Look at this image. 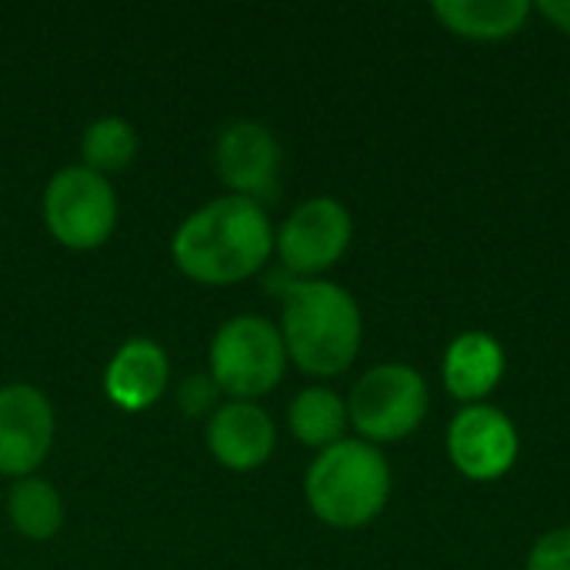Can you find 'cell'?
Instances as JSON below:
<instances>
[{
    "instance_id": "obj_20",
    "label": "cell",
    "mask_w": 570,
    "mask_h": 570,
    "mask_svg": "<svg viewBox=\"0 0 570 570\" xmlns=\"http://www.w3.org/2000/svg\"><path fill=\"white\" fill-rule=\"evenodd\" d=\"M534 10H538L541 17H548L561 33H568L570 37V0H541Z\"/></svg>"
},
{
    "instance_id": "obj_18",
    "label": "cell",
    "mask_w": 570,
    "mask_h": 570,
    "mask_svg": "<svg viewBox=\"0 0 570 570\" xmlns=\"http://www.w3.org/2000/svg\"><path fill=\"white\" fill-rule=\"evenodd\" d=\"M217 397H220V391H217V384H214L210 374H190L177 387V407L187 417H204V414L210 417L220 407Z\"/></svg>"
},
{
    "instance_id": "obj_5",
    "label": "cell",
    "mask_w": 570,
    "mask_h": 570,
    "mask_svg": "<svg viewBox=\"0 0 570 570\" xmlns=\"http://www.w3.org/2000/svg\"><path fill=\"white\" fill-rule=\"evenodd\" d=\"M431 407L428 381L411 364H377L357 377L347 397L351 428L367 444H394L411 438Z\"/></svg>"
},
{
    "instance_id": "obj_19",
    "label": "cell",
    "mask_w": 570,
    "mask_h": 570,
    "mask_svg": "<svg viewBox=\"0 0 570 570\" xmlns=\"http://www.w3.org/2000/svg\"><path fill=\"white\" fill-rule=\"evenodd\" d=\"M528 570H570V528L548 531L528 554Z\"/></svg>"
},
{
    "instance_id": "obj_14",
    "label": "cell",
    "mask_w": 570,
    "mask_h": 570,
    "mask_svg": "<svg viewBox=\"0 0 570 570\" xmlns=\"http://www.w3.org/2000/svg\"><path fill=\"white\" fill-rule=\"evenodd\" d=\"M528 0H438L431 13L458 37L468 40H504L514 37L528 17Z\"/></svg>"
},
{
    "instance_id": "obj_2",
    "label": "cell",
    "mask_w": 570,
    "mask_h": 570,
    "mask_svg": "<svg viewBox=\"0 0 570 570\" xmlns=\"http://www.w3.org/2000/svg\"><path fill=\"white\" fill-rule=\"evenodd\" d=\"M281 337L287 357L311 377L344 374L361 351L364 317L354 294L334 281H291L284 287Z\"/></svg>"
},
{
    "instance_id": "obj_11",
    "label": "cell",
    "mask_w": 570,
    "mask_h": 570,
    "mask_svg": "<svg viewBox=\"0 0 570 570\" xmlns=\"http://www.w3.org/2000/svg\"><path fill=\"white\" fill-rule=\"evenodd\" d=\"M207 451L227 471H257L277 448V428L271 414L254 401H224L204 428Z\"/></svg>"
},
{
    "instance_id": "obj_16",
    "label": "cell",
    "mask_w": 570,
    "mask_h": 570,
    "mask_svg": "<svg viewBox=\"0 0 570 570\" xmlns=\"http://www.w3.org/2000/svg\"><path fill=\"white\" fill-rule=\"evenodd\" d=\"M7 518L27 541H50L63 528V501L57 488L37 474L20 478L7 491Z\"/></svg>"
},
{
    "instance_id": "obj_7",
    "label": "cell",
    "mask_w": 570,
    "mask_h": 570,
    "mask_svg": "<svg viewBox=\"0 0 570 570\" xmlns=\"http://www.w3.org/2000/svg\"><path fill=\"white\" fill-rule=\"evenodd\" d=\"M351 237V210L334 197H311L287 214L281 230H274V250L287 274L297 281H317L347 254Z\"/></svg>"
},
{
    "instance_id": "obj_12",
    "label": "cell",
    "mask_w": 570,
    "mask_h": 570,
    "mask_svg": "<svg viewBox=\"0 0 570 570\" xmlns=\"http://www.w3.org/2000/svg\"><path fill=\"white\" fill-rule=\"evenodd\" d=\"M170 381V357L150 337H127L104 371V391L120 411H147L154 407Z\"/></svg>"
},
{
    "instance_id": "obj_8",
    "label": "cell",
    "mask_w": 570,
    "mask_h": 570,
    "mask_svg": "<svg viewBox=\"0 0 570 570\" xmlns=\"http://www.w3.org/2000/svg\"><path fill=\"white\" fill-rule=\"evenodd\" d=\"M214 170L227 194L257 200L261 207L281 194L284 147L261 120H234L217 134Z\"/></svg>"
},
{
    "instance_id": "obj_1",
    "label": "cell",
    "mask_w": 570,
    "mask_h": 570,
    "mask_svg": "<svg viewBox=\"0 0 570 570\" xmlns=\"http://www.w3.org/2000/svg\"><path fill=\"white\" fill-rule=\"evenodd\" d=\"M274 254L267 207L247 197L220 194L197 207L170 237L177 271L197 284H237L254 277Z\"/></svg>"
},
{
    "instance_id": "obj_9",
    "label": "cell",
    "mask_w": 570,
    "mask_h": 570,
    "mask_svg": "<svg viewBox=\"0 0 570 570\" xmlns=\"http://www.w3.org/2000/svg\"><path fill=\"white\" fill-rule=\"evenodd\" d=\"M451 464L468 481H501L521 454L514 421L491 404H468L448 428Z\"/></svg>"
},
{
    "instance_id": "obj_15",
    "label": "cell",
    "mask_w": 570,
    "mask_h": 570,
    "mask_svg": "<svg viewBox=\"0 0 570 570\" xmlns=\"http://www.w3.org/2000/svg\"><path fill=\"white\" fill-rule=\"evenodd\" d=\"M287 424L294 431V438L304 444V448H314V451H324L337 441H344V431L351 424L347 417V401L331 391V387H304L291 411H287Z\"/></svg>"
},
{
    "instance_id": "obj_4",
    "label": "cell",
    "mask_w": 570,
    "mask_h": 570,
    "mask_svg": "<svg viewBox=\"0 0 570 570\" xmlns=\"http://www.w3.org/2000/svg\"><path fill=\"white\" fill-rule=\"evenodd\" d=\"M287 361L291 357L277 324L261 314H237L217 327L207 374L224 397L257 401L284 381Z\"/></svg>"
},
{
    "instance_id": "obj_17",
    "label": "cell",
    "mask_w": 570,
    "mask_h": 570,
    "mask_svg": "<svg viewBox=\"0 0 570 570\" xmlns=\"http://www.w3.org/2000/svg\"><path fill=\"white\" fill-rule=\"evenodd\" d=\"M80 154H83V167H90L104 177L127 170L130 160L137 157V130L127 117L104 114L83 127Z\"/></svg>"
},
{
    "instance_id": "obj_3",
    "label": "cell",
    "mask_w": 570,
    "mask_h": 570,
    "mask_svg": "<svg viewBox=\"0 0 570 570\" xmlns=\"http://www.w3.org/2000/svg\"><path fill=\"white\" fill-rule=\"evenodd\" d=\"M304 498L314 518L327 528H364L381 518L391 501V464L377 444L344 438L311 461L304 474Z\"/></svg>"
},
{
    "instance_id": "obj_13",
    "label": "cell",
    "mask_w": 570,
    "mask_h": 570,
    "mask_svg": "<svg viewBox=\"0 0 570 570\" xmlns=\"http://www.w3.org/2000/svg\"><path fill=\"white\" fill-rule=\"evenodd\" d=\"M504 367L508 357L501 341L488 331H468L448 344L441 361V377L448 394L464 401L468 407V404H484V397L494 394V387L504 377Z\"/></svg>"
},
{
    "instance_id": "obj_6",
    "label": "cell",
    "mask_w": 570,
    "mask_h": 570,
    "mask_svg": "<svg viewBox=\"0 0 570 570\" xmlns=\"http://www.w3.org/2000/svg\"><path fill=\"white\" fill-rule=\"evenodd\" d=\"M47 234L67 250H97L114 237L117 227V194L110 180L83 164L57 170L40 200Z\"/></svg>"
},
{
    "instance_id": "obj_10",
    "label": "cell",
    "mask_w": 570,
    "mask_h": 570,
    "mask_svg": "<svg viewBox=\"0 0 570 570\" xmlns=\"http://www.w3.org/2000/svg\"><path fill=\"white\" fill-rule=\"evenodd\" d=\"M57 417L50 397L33 384L0 387V474L30 478L50 454Z\"/></svg>"
}]
</instances>
